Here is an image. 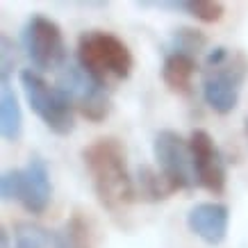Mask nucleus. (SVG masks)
Here are the masks:
<instances>
[{
    "label": "nucleus",
    "instance_id": "obj_1",
    "mask_svg": "<svg viewBox=\"0 0 248 248\" xmlns=\"http://www.w3.org/2000/svg\"><path fill=\"white\" fill-rule=\"evenodd\" d=\"M91 185L105 210L121 214L135 201V182L130 178L125 148L116 137H100L82 151Z\"/></svg>",
    "mask_w": 248,
    "mask_h": 248
},
{
    "label": "nucleus",
    "instance_id": "obj_2",
    "mask_svg": "<svg viewBox=\"0 0 248 248\" xmlns=\"http://www.w3.org/2000/svg\"><path fill=\"white\" fill-rule=\"evenodd\" d=\"M78 64L98 80L107 84V80H125L132 73L135 60L130 48L112 32L87 30L78 39Z\"/></svg>",
    "mask_w": 248,
    "mask_h": 248
},
{
    "label": "nucleus",
    "instance_id": "obj_17",
    "mask_svg": "<svg viewBox=\"0 0 248 248\" xmlns=\"http://www.w3.org/2000/svg\"><path fill=\"white\" fill-rule=\"evenodd\" d=\"M182 12H187V14H191L194 18L203 23H217L223 18L226 7L218 0H191V2H185Z\"/></svg>",
    "mask_w": 248,
    "mask_h": 248
},
{
    "label": "nucleus",
    "instance_id": "obj_3",
    "mask_svg": "<svg viewBox=\"0 0 248 248\" xmlns=\"http://www.w3.org/2000/svg\"><path fill=\"white\" fill-rule=\"evenodd\" d=\"M2 201H18L30 214H44L53 198L50 171L46 159L30 157L25 169H7L0 178Z\"/></svg>",
    "mask_w": 248,
    "mask_h": 248
},
{
    "label": "nucleus",
    "instance_id": "obj_16",
    "mask_svg": "<svg viewBox=\"0 0 248 248\" xmlns=\"http://www.w3.org/2000/svg\"><path fill=\"white\" fill-rule=\"evenodd\" d=\"M207 46V37L196 28H178L171 34V53H185L196 57Z\"/></svg>",
    "mask_w": 248,
    "mask_h": 248
},
{
    "label": "nucleus",
    "instance_id": "obj_14",
    "mask_svg": "<svg viewBox=\"0 0 248 248\" xmlns=\"http://www.w3.org/2000/svg\"><path fill=\"white\" fill-rule=\"evenodd\" d=\"M14 248H53V230L32 221H18L14 226Z\"/></svg>",
    "mask_w": 248,
    "mask_h": 248
},
{
    "label": "nucleus",
    "instance_id": "obj_11",
    "mask_svg": "<svg viewBox=\"0 0 248 248\" xmlns=\"http://www.w3.org/2000/svg\"><path fill=\"white\" fill-rule=\"evenodd\" d=\"M53 248H96V230L91 218L73 212L62 230L53 232Z\"/></svg>",
    "mask_w": 248,
    "mask_h": 248
},
{
    "label": "nucleus",
    "instance_id": "obj_12",
    "mask_svg": "<svg viewBox=\"0 0 248 248\" xmlns=\"http://www.w3.org/2000/svg\"><path fill=\"white\" fill-rule=\"evenodd\" d=\"M196 68V57L185 53H169L164 55V64H162V80L171 91L185 93L191 87V78H194Z\"/></svg>",
    "mask_w": 248,
    "mask_h": 248
},
{
    "label": "nucleus",
    "instance_id": "obj_9",
    "mask_svg": "<svg viewBox=\"0 0 248 248\" xmlns=\"http://www.w3.org/2000/svg\"><path fill=\"white\" fill-rule=\"evenodd\" d=\"M194 178L198 187L207 189L210 194H223L226 189V162L207 130H194L189 137Z\"/></svg>",
    "mask_w": 248,
    "mask_h": 248
},
{
    "label": "nucleus",
    "instance_id": "obj_6",
    "mask_svg": "<svg viewBox=\"0 0 248 248\" xmlns=\"http://www.w3.org/2000/svg\"><path fill=\"white\" fill-rule=\"evenodd\" d=\"M21 46L32 66L39 71H57L66 66V44L62 28L44 14H32L21 30Z\"/></svg>",
    "mask_w": 248,
    "mask_h": 248
},
{
    "label": "nucleus",
    "instance_id": "obj_20",
    "mask_svg": "<svg viewBox=\"0 0 248 248\" xmlns=\"http://www.w3.org/2000/svg\"><path fill=\"white\" fill-rule=\"evenodd\" d=\"M246 137H248V119H246Z\"/></svg>",
    "mask_w": 248,
    "mask_h": 248
},
{
    "label": "nucleus",
    "instance_id": "obj_13",
    "mask_svg": "<svg viewBox=\"0 0 248 248\" xmlns=\"http://www.w3.org/2000/svg\"><path fill=\"white\" fill-rule=\"evenodd\" d=\"M0 132H2V139L9 143L18 141L23 135L21 103L14 89L9 87H2V93H0Z\"/></svg>",
    "mask_w": 248,
    "mask_h": 248
},
{
    "label": "nucleus",
    "instance_id": "obj_4",
    "mask_svg": "<svg viewBox=\"0 0 248 248\" xmlns=\"http://www.w3.org/2000/svg\"><path fill=\"white\" fill-rule=\"evenodd\" d=\"M18 80L30 109L44 121L46 128L60 137L71 135L76 128V116H73V105L62 96V91L48 84L32 68H23L18 73Z\"/></svg>",
    "mask_w": 248,
    "mask_h": 248
},
{
    "label": "nucleus",
    "instance_id": "obj_8",
    "mask_svg": "<svg viewBox=\"0 0 248 248\" xmlns=\"http://www.w3.org/2000/svg\"><path fill=\"white\" fill-rule=\"evenodd\" d=\"M153 155L159 164V173L173 191L196 185L189 139H182L175 130H159L153 141Z\"/></svg>",
    "mask_w": 248,
    "mask_h": 248
},
{
    "label": "nucleus",
    "instance_id": "obj_19",
    "mask_svg": "<svg viewBox=\"0 0 248 248\" xmlns=\"http://www.w3.org/2000/svg\"><path fill=\"white\" fill-rule=\"evenodd\" d=\"M2 248H9V232H7V228H2Z\"/></svg>",
    "mask_w": 248,
    "mask_h": 248
},
{
    "label": "nucleus",
    "instance_id": "obj_10",
    "mask_svg": "<svg viewBox=\"0 0 248 248\" xmlns=\"http://www.w3.org/2000/svg\"><path fill=\"white\" fill-rule=\"evenodd\" d=\"M187 226L198 239H203L210 246H218L228 234L230 207L223 203H214V201L196 203L187 212Z\"/></svg>",
    "mask_w": 248,
    "mask_h": 248
},
{
    "label": "nucleus",
    "instance_id": "obj_7",
    "mask_svg": "<svg viewBox=\"0 0 248 248\" xmlns=\"http://www.w3.org/2000/svg\"><path fill=\"white\" fill-rule=\"evenodd\" d=\"M57 89L62 96L73 105V109L87 116L89 121H103L112 109V98L107 84L98 82L93 76H89L80 64H66L57 73Z\"/></svg>",
    "mask_w": 248,
    "mask_h": 248
},
{
    "label": "nucleus",
    "instance_id": "obj_15",
    "mask_svg": "<svg viewBox=\"0 0 248 248\" xmlns=\"http://www.w3.org/2000/svg\"><path fill=\"white\" fill-rule=\"evenodd\" d=\"M139 191L146 201H164L173 194V189L169 187V182L164 180V175L157 171H153L151 166H139Z\"/></svg>",
    "mask_w": 248,
    "mask_h": 248
},
{
    "label": "nucleus",
    "instance_id": "obj_5",
    "mask_svg": "<svg viewBox=\"0 0 248 248\" xmlns=\"http://www.w3.org/2000/svg\"><path fill=\"white\" fill-rule=\"evenodd\" d=\"M248 78V57L241 50H230L223 62L203 71V98L217 114H230L239 105L241 87Z\"/></svg>",
    "mask_w": 248,
    "mask_h": 248
},
{
    "label": "nucleus",
    "instance_id": "obj_18",
    "mask_svg": "<svg viewBox=\"0 0 248 248\" xmlns=\"http://www.w3.org/2000/svg\"><path fill=\"white\" fill-rule=\"evenodd\" d=\"M18 48L7 34H2V50H0V80H2V87H9V73L12 68L16 66L18 62Z\"/></svg>",
    "mask_w": 248,
    "mask_h": 248
}]
</instances>
